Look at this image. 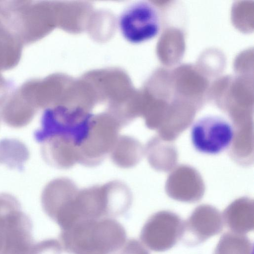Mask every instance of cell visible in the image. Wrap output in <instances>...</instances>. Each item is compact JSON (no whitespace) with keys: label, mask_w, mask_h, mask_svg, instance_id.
Returning a JSON list of instances; mask_svg holds the SVG:
<instances>
[{"label":"cell","mask_w":254,"mask_h":254,"mask_svg":"<svg viewBox=\"0 0 254 254\" xmlns=\"http://www.w3.org/2000/svg\"><path fill=\"white\" fill-rule=\"evenodd\" d=\"M123 127L113 116L93 115L78 149V163L87 167L99 165L110 154Z\"/></svg>","instance_id":"7a4b0ae2"},{"label":"cell","mask_w":254,"mask_h":254,"mask_svg":"<svg viewBox=\"0 0 254 254\" xmlns=\"http://www.w3.org/2000/svg\"><path fill=\"white\" fill-rule=\"evenodd\" d=\"M234 130L223 118L207 115L196 121L191 129L192 145L198 151L215 155L228 148L232 142Z\"/></svg>","instance_id":"277c9868"},{"label":"cell","mask_w":254,"mask_h":254,"mask_svg":"<svg viewBox=\"0 0 254 254\" xmlns=\"http://www.w3.org/2000/svg\"><path fill=\"white\" fill-rule=\"evenodd\" d=\"M184 222L176 214L157 212L146 221L140 232L142 243L150 250L162 252L173 247L181 239Z\"/></svg>","instance_id":"5b68a950"},{"label":"cell","mask_w":254,"mask_h":254,"mask_svg":"<svg viewBox=\"0 0 254 254\" xmlns=\"http://www.w3.org/2000/svg\"><path fill=\"white\" fill-rule=\"evenodd\" d=\"M44 160L59 169H68L78 163L76 145L69 135L64 133L50 135L40 142Z\"/></svg>","instance_id":"ba28073f"},{"label":"cell","mask_w":254,"mask_h":254,"mask_svg":"<svg viewBox=\"0 0 254 254\" xmlns=\"http://www.w3.org/2000/svg\"><path fill=\"white\" fill-rule=\"evenodd\" d=\"M140 146L134 138L127 135L119 136L110 153L114 163L122 168L134 166L140 156Z\"/></svg>","instance_id":"8fae6325"},{"label":"cell","mask_w":254,"mask_h":254,"mask_svg":"<svg viewBox=\"0 0 254 254\" xmlns=\"http://www.w3.org/2000/svg\"><path fill=\"white\" fill-rule=\"evenodd\" d=\"M62 244L56 239H49L35 243L32 254H61Z\"/></svg>","instance_id":"9a60e30c"},{"label":"cell","mask_w":254,"mask_h":254,"mask_svg":"<svg viewBox=\"0 0 254 254\" xmlns=\"http://www.w3.org/2000/svg\"><path fill=\"white\" fill-rule=\"evenodd\" d=\"M224 222L231 232L244 234L254 229V215L252 207L246 203H236L224 213Z\"/></svg>","instance_id":"7c38bea8"},{"label":"cell","mask_w":254,"mask_h":254,"mask_svg":"<svg viewBox=\"0 0 254 254\" xmlns=\"http://www.w3.org/2000/svg\"><path fill=\"white\" fill-rule=\"evenodd\" d=\"M112 254H149L142 243L135 239L127 240L124 244Z\"/></svg>","instance_id":"2e32d148"},{"label":"cell","mask_w":254,"mask_h":254,"mask_svg":"<svg viewBox=\"0 0 254 254\" xmlns=\"http://www.w3.org/2000/svg\"><path fill=\"white\" fill-rule=\"evenodd\" d=\"M29 151L26 145L16 138L0 140V163L11 169H21L29 159Z\"/></svg>","instance_id":"4fadbf2b"},{"label":"cell","mask_w":254,"mask_h":254,"mask_svg":"<svg viewBox=\"0 0 254 254\" xmlns=\"http://www.w3.org/2000/svg\"><path fill=\"white\" fill-rule=\"evenodd\" d=\"M35 113V107L28 99L14 98L3 107L1 115L9 127L21 128L31 122Z\"/></svg>","instance_id":"30bf717a"},{"label":"cell","mask_w":254,"mask_h":254,"mask_svg":"<svg viewBox=\"0 0 254 254\" xmlns=\"http://www.w3.org/2000/svg\"><path fill=\"white\" fill-rule=\"evenodd\" d=\"M223 227L218 211L210 207H200L184 222L181 239L188 246H195L220 233Z\"/></svg>","instance_id":"52a82bcc"},{"label":"cell","mask_w":254,"mask_h":254,"mask_svg":"<svg viewBox=\"0 0 254 254\" xmlns=\"http://www.w3.org/2000/svg\"><path fill=\"white\" fill-rule=\"evenodd\" d=\"M63 249L69 254H112L127 240L124 227L105 217L80 221L61 230Z\"/></svg>","instance_id":"6da1fadb"},{"label":"cell","mask_w":254,"mask_h":254,"mask_svg":"<svg viewBox=\"0 0 254 254\" xmlns=\"http://www.w3.org/2000/svg\"><path fill=\"white\" fill-rule=\"evenodd\" d=\"M32 223L22 210L0 222V254H32Z\"/></svg>","instance_id":"8992f818"},{"label":"cell","mask_w":254,"mask_h":254,"mask_svg":"<svg viewBox=\"0 0 254 254\" xmlns=\"http://www.w3.org/2000/svg\"><path fill=\"white\" fill-rule=\"evenodd\" d=\"M118 23L123 36L132 44L154 38L159 34L161 25L157 8L147 1H139L129 5L121 13Z\"/></svg>","instance_id":"3957f363"},{"label":"cell","mask_w":254,"mask_h":254,"mask_svg":"<svg viewBox=\"0 0 254 254\" xmlns=\"http://www.w3.org/2000/svg\"><path fill=\"white\" fill-rule=\"evenodd\" d=\"M78 190L74 182L66 178H59L49 182L44 187L41 197L45 213L52 219Z\"/></svg>","instance_id":"9c48e42d"},{"label":"cell","mask_w":254,"mask_h":254,"mask_svg":"<svg viewBox=\"0 0 254 254\" xmlns=\"http://www.w3.org/2000/svg\"><path fill=\"white\" fill-rule=\"evenodd\" d=\"M253 250V245L248 237L230 232L221 237L214 254H252Z\"/></svg>","instance_id":"5bb4252c"}]
</instances>
